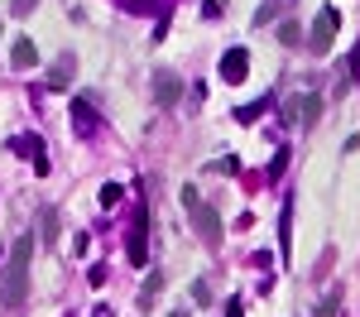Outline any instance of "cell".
Segmentation results:
<instances>
[{
  "label": "cell",
  "mask_w": 360,
  "mask_h": 317,
  "mask_svg": "<svg viewBox=\"0 0 360 317\" xmlns=\"http://www.w3.org/2000/svg\"><path fill=\"white\" fill-rule=\"evenodd\" d=\"M10 149H15V154H29V164H34V173H39V178L49 173V149H44V140H34V135H15V140H10Z\"/></svg>",
  "instance_id": "7"
},
{
  "label": "cell",
  "mask_w": 360,
  "mask_h": 317,
  "mask_svg": "<svg viewBox=\"0 0 360 317\" xmlns=\"http://www.w3.org/2000/svg\"><path fill=\"white\" fill-rule=\"evenodd\" d=\"M217 72H221V82H231V86L245 82V77H250V53H245V48H226L221 63H217Z\"/></svg>",
  "instance_id": "6"
},
{
  "label": "cell",
  "mask_w": 360,
  "mask_h": 317,
  "mask_svg": "<svg viewBox=\"0 0 360 317\" xmlns=\"http://www.w3.org/2000/svg\"><path fill=\"white\" fill-rule=\"evenodd\" d=\"M10 10H15V15H20V20H25V15H34V0H15V5H10Z\"/></svg>",
  "instance_id": "26"
},
{
  "label": "cell",
  "mask_w": 360,
  "mask_h": 317,
  "mask_svg": "<svg viewBox=\"0 0 360 317\" xmlns=\"http://www.w3.org/2000/svg\"><path fill=\"white\" fill-rule=\"evenodd\" d=\"M259 111H269V96H264V101H250V106H240V111H236V120H245V125H250Z\"/></svg>",
  "instance_id": "18"
},
{
  "label": "cell",
  "mask_w": 360,
  "mask_h": 317,
  "mask_svg": "<svg viewBox=\"0 0 360 317\" xmlns=\"http://www.w3.org/2000/svg\"><path fill=\"white\" fill-rule=\"evenodd\" d=\"M130 264H149V207L135 212V231H130V245H125Z\"/></svg>",
  "instance_id": "4"
},
{
  "label": "cell",
  "mask_w": 360,
  "mask_h": 317,
  "mask_svg": "<svg viewBox=\"0 0 360 317\" xmlns=\"http://www.w3.org/2000/svg\"><path fill=\"white\" fill-rule=\"evenodd\" d=\"M278 5H283V0H264V5L255 10V25H269V20L278 15Z\"/></svg>",
  "instance_id": "22"
},
{
  "label": "cell",
  "mask_w": 360,
  "mask_h": 317,
  "mask_svg": "<svg viewBox=\"0 0 360 317\" xmlns=\"http://www.w3.org/2000/svg\"><path fill=\"white\" fill-rule=\"evenodd\" d=\"M226 317H245V308H240V298H231V308H226Z\"/></svg>",
  "instance_id": "27"
},
{
  "label": "cell",
  "mask_w": 360,
  "mask_h": 317,
  "mask_svg": "<svg viewBox=\"0 0 360 317\" xmlns=\"http://www.w3.org/2000/svg\"><path fill=\"white\" fill-rule=\"evenodd\" d=\"M283 169H288V149H278L274 159H269V183H278V178H283Z\"/></svg>",
  "instance_id": "20"
},
{
  "label": "cell",
  "mask_w": 360,
  "mask_h": 317,
  "mask_svg": "<svg viewBox=\"0 0 360 317\" xmlns=\"http://www.w3.org/2000/svg\"><path fill=\"white\" fill-rule=\"evenodd\" d=\"M278 44H288V48H303V29L293 25V20H283V25H278Z\"/></svg>",
  "instance_id": "13"
},
{
  "label": "cell",
  "mask_w": 360,
  "mask_h": 317,
  "mask_svg": "<svg viewBox=\"0 0 360 317\" xmlns=\"http://www.w3.org/2000/svg\"><path fill=\"white\" fill-rule=\"evenodd\" d=\"M154 293H164V274H159V269L144 279V288H139V303H154Z\"/></svg>",
  "instance_id": "14"
},
{
  "label": "cell",
  "mask_w": 360,
  "mask_h": 317,
  "mask_svg": "<svg viewBox=\"0 0 360 317\" xmlns=\"http://www.w3.org/2000/svg\"><path fill=\"white\" fill-rule=\"evenodd\" d=\"M207 169H212V173H240V159H236V154H226V159H212Z\"/></svg>",
  "instance_id": "19"
},
{
  "label": "cell",
  "mask_w": 360,
  "mask_h": 317,
  "mask_svg": "<svg viewBox=\"0 0 360 317\" xmlns=\"http://www.w3.org/2000/svg\"><path fill=\"white\" fill-rule=\"evenodd\" d=\"M346 72H351V82H360V44H356V53H351V67Z\"/></svg>",
  "instance_id": "25"
},
{
  "label": "cell",
  "mask_w": 360,
  "mask_h": 317,
  "mask_svg": "<svg viewBox=\"0 0 360 317\" xmlns=\"http://www.w3.org/2000/svg\"><path fill=\"white\" fill-rule=\"evenodd\" d=\"M298 111H303V96H288L283 101V125H298Z\"/></svg>",
  "instance_id": "21"
},
{
  "label": "cell",
  "mask_w": 360,
  "mask_h": 317,
  "mask_svg": "<svg viewBox=\"0 0 360 317\" xmlns=\"http://www.w3.org/2000/svg\"><path fill=\"white\" fill-rule=\"evenodd\" d=\"M317 317H336V293H327V298L317 303Z\"/></svg>",
  "instance_id": "23"
},
{
  "label": "cell",
  "mask_w": 360,
  "mask_h": 317,
  "mask_svg": "<svg viewBox=\"0 0 360 317\" xmlns=\"http://www.w3.org/2000/svg\"><path fill=\"white\" fill-rule=\"evenodd\" d=\"M278 250L283 255L293 250V202H283V212H278Z\"/></svg>",
  "instance_id": "11"
},
{
  "label": "cell",
  "mask_w": 360,
  "mask_h": 317,
  "mask_svg": "<svg viewBox=\"0 0 360 317\" xmlns=\"http://www.w3.org/2000/svg\"><path fill=\"white\" fill-rule=\"evenodd\" d=\"M72 130H82L86 140H91V135H96V130H101V125H96V111H91V106H86L82 96H77V101H72Z\"/></svg>",
  "instance_id": "10"
},
{
  "label": "cell",
  "mask_w": 360,
  "mask_h": 317,
  "mask_svg": "<svg viewBox=\"0 0 360 317\" xmlns=\"http://www.w3.org/2000/svg\"><path fill=\"white\" fill-rule=\"evenodd\" d=\"M72 72H77V53H58L44 86H49V91H68V86H72Z\"/></svg>",
  "instance_id": "8"
},
{
  "label": "cell",
  "mask_w": 360,
  "mask_h": 317,
  "mask_svg": "<svg viewBox=\"0 0 360 317\" xmlns=\"http://www.w3.org/2000/svg\"><path fill=\"white\" fill-rule=\"evenodd\" d=\"M120 10H125V15H154L159 5H154V0H120Z\"/></svg>",
  "instance_id": "17"
},
{
  "label": "cell",
  "mask_w": 360,
  "mask_h": 317,
  "mask_svg": "<svg viewBox=\"0 0 360 317\" xmlns=\"http://www.w3.org/2000/svg\"><path fill=\"white\" fill-rule=\"evenodd\" d=\"M178 96H183V77L173 67H154V101L159 106H178Z\"/></svg>",
  "instance_id": "5"
},
{
  "label": "cell",
  "mask_w": 360,
  "mask_h": 317,
  "mask_svg": "<svg viewBox=\"0 0 360 317\" xmlns=\"http://www.w3.org/2000/svg\"><path fill=\"white\" fill-rule=\"evenodd\" d=\"M120 198H125V188H120V183H106V188H101V198H96V202H101V207L111 212V207H115Z\"/></svg>",
  "instance_id": "16"
},
{
  "label": "cell",
  "mask_w": 360,
  "mask_h": 317,
  "mask_svg": "<svg viewBox=\"0 0 360 317\" xmlns=\"http://www.w3.org/2000/svg\"><path fill=\"white\" fill-rule=\"evenodd\" d=\"M29 264H34V235H15L0 269V308H20L29 298Z\"/></svg>",
  "instance_id": "1"
},
{
  "label": "cell",
  "mask_w": 360,
  "mask_h": 317,
  "mask_svg": "<svg viewBox=\"0 0 360 317\" xmlns=\"http://www.w3.org/2000/svg\"><path fill=\"white\" fill-rule=\"evenodd\" d=\"M317 115H322V96H317V91H307V96H303V111H298V125H317Z\"/></svg>",
  "instance_id": "12"
},
{
  "label": "cell",
  "mask_w": 360,
  "mask_h": 317,
  "mask_svg": "<svg viewBox=\"0 0 360 317\" xmlns=\"http://www.w3.org/2000/svg\"><path fill=\"white\" fill-rule=\"evenodd\" d=\"M193 298H197V303H212V284H202V279H197V284H193Z\"/></svg>",
  "instance_id": "24"
},
{
  "label": "cell",
  "mask_w": 360,
  "mask_h": 317,
  "mask_svg": "<svg viewBox=\"0 0 360 317\" xmlns=\"http://www.w3.org/2000/svg\"><path fill=\"white\" fill-rule=\"evenodd\" d=\"M53 240H58V212L44 207V245H53Z\"/></svg>",
  "instance_id": "15"
},
{
  "label": "cell",
  "mask_w": 360,
  "mask_h": 317,
  "mask_svg": "<svg viewBox=\"0 0 360 317\" xmlns=\"http://www.w3.org/2000/svg\"><path fill=\"white\" fill-rule=\"evenodd\" d=\"M336 29H341V10H336V5H322L317 20H312V29H307V48L317 58H327L332 44H336Z\"/></svg>",
  "instance_id": "3"
},
{
  "label": "cell",
  "mask_w": 360,
  "mask_h": 317,
  "mask_svg": "<svg viewBox=\"0 0 360 317\" xmlns=\"http://www.w3.org/2000/svg\"><path fill=\"white\" fill-rule=\"evenodd\" d=\"M39 63V48H34V39L29 34H20L15 44H10V67H20V72H29Z\"/></svg>",
  "instance_id": "9"
},
{
  "label": "cell",
  "mask_w": 360,
  "mask_h": 317,
  "mask_svg": "<svg viewBox=\"0 0 360 317\" xmlns=\"http://www.w3.org/2000/svg\"><path fill=\"white\" fill-rule=\"evenodd\" d=\"M168 317H193V313H168Z\"/></svg>",
  "instance_id": "28"
},
{
  "label": "cell",
  "mask_w": 360,
  "mask_h": 317,
  "mask_svg": "<svg viewBox=\"0 0 360 317\" xmlns=\"http://www.w3.org/2000/svg\"><path fill=\"white\" fill-rule=\"evenodd\" d=\"M183 212H188V216H193L197 235H202V240H207V245H212V250H217V245H221V212H217V207H212V202L202 198V193H197L193 183H188V188H183Z\"/></svg>",
  "instance_id": "2"
}]
</instances>
